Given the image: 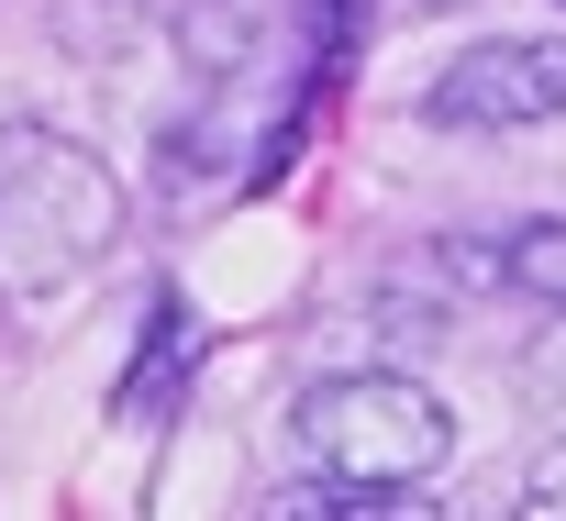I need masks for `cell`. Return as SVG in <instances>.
Masks as SVG:
<instances>
[{"label": "cell", "mask_w": 566, "mask_h": 521, "mask_svg": "<svg viewBox=\"0 0 566 521\" xmlns=\"http://www.w3.org/2000/svg\"><path fill=\"white\" fill-rule=\"evenodd\" d=\"M511 510H566V433L522 466V499H511Z\"/></svg>", "instance_id": "cell-7"}, {"label": "cell", "mask_w": 566, "mask_h": 521, "mask_svg": "<svg viewBox=\"0 0 566 521\" xmlns=\"http://www.w3.org/2000/svg\"><path fill=\"white\" fill-rule=\"evenodd\" d=\"M123 233H134V189L101 145L56 123H0V300L12 311L90 289Z\"/></svg>", "instance_id": "cell-1"}, {"label": "cell", "mask_w": 566, "mask_h": 521, "mask_svg": "<svg viewBox=\"0 0 566 521\" xmlns=\"http://www.w3.org/2000/svg\"><path fill=\"white\" fill-rule=\"evenodd\" d=\"M522 411H533L544 433H566V300H555V322L522 344Z\"/></svg>", "instance_id": "cell-6"}, {"label": "cell", "mask_w": 566, "mask_h": 521, "mask_svg": "<svg viewBox=\"0 0 566 521\" xmlns=\"http://www.w3.org/2000/svg\"><path fill=\"white\" fill-rule=\"evenodd\" d=\"M444 267L467 278V289H522V300H566V222L555 211H533V222H511V233H444Z\"/></svg>", "instance_id": "cell-4"}, {"label": "cell", "mask_w": 566, "mask_h": 521, "mask_svg": "<svg viewBox=\"0 0 566 521\" xmlns=\"http://www.w3.org/2000/svg\"><path fill=\"white\" fill-rule=\"evenodd\" d=\"M555 111H566V34H489L444 56V78L422 89L433 134H533Z\"/></svg>", "instance_id": "cell-3"}, {"label": "cell", "mask_w": 566, "mask_h": 521, "mask_svg": "<svg viewBox=\"0 0 566 521\" xmlns=\"http://www.w3.org/2000/svg\"><path fill=\"white\" fill-rule=\"evenodd\" d=\"M290 444H301V466L367 488L356 521H400V510H433L422 488L455 455V411L411 366H345V378H312L290 400Z\"/></svg>", "instance_id": "cell-2"}, {"label": "cell", "mask_w": 566, "mask_h": 521, "mask_svg": "<svg viewBox=\"0 0 566 521\" xmlns=\"http://www.w3.org/2000/svg\"><path fill=\"white\" fill-rule=\"evenodd\" d=\"M290 23H312V0H189L178 12V56L200 78H255Z\"/></svg>", "instance_id": "cell-5"}]
</instances>
